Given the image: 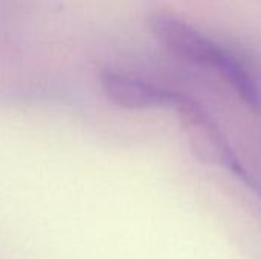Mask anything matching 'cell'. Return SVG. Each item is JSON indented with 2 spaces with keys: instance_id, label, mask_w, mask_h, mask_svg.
I'll return each instance as SVG.
<instances>
[{
  "instance_id": "6da1fadb",
  "label": "cell",
  "mask_w": 261,
  "mask_h": 259,
  "mask_svg": "<svg viewBox=\"0 0 261 259\" xmlns=\"http://www.w3.org/2000/svg\"><path fill=\"white\" fill-rule=\"evenodd\" d=\"M148 26L170 53L194 66L216 70L249 110H260L261 93L257 79L232 52L168 11H154L148 18Z\"/></svg>"
},
{
  "instance_id": "7a4b0ae2",
  "label": "cell",
  "mask_w": 261,
  "mask_h": 259,
  "mask_svg": "<svg viewBox=\"0 0 261 259\" xmlns=\"http://www.w3.org/2000/svg\"><path fill=\"white\" fill-rule=\"evenodd\" d=\"M174 113L179 116L190 150L197 162L228 171L245 186L261 194L258 183L251 172H248L220 124L210 113V110H206L194 98L184 93L174 108Z\"/></svg>"
},
{
  "instance_id": "3957f363",
  "label": "cell",
  "mask_w": 261,
  "mask_h": 259,
  "mask_svg": "<svg viewBox=\"0 0 261 259\" xmlns=\"http://www.w3.org/2000/svg\"><path fill=\"white\" fill-rule=\"evenodd\" d=\"M99 84L106 96L113 104L128 110H174L184 96L182 92L165 89L135 75H128L110 67L99 72Z\"/></svg>"
}]
</instances>
